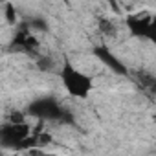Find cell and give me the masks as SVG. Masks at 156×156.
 <instances>
[{
    "label": "cell",
    "mask_w": 156,
    "mask_h": 156,
    "mask_svg": "<svg viewBox=\"0 0 156 156\" xmlns=\"http://www.w3.org/2000/svg\"><path fill=\"white\" fill-rule=\"evenodd\" d=\"M31 116H37L41 119H50V118H57L61 116V108L53 99H37L31 103V107L28 108Z\"/></svg>",
    "instance_id": "4"
},
{
    "label": "cell",
    "mask_w": 156,
    "mask_h": 156,
    "mask_svg": "<svg viewBox=\"0 0 156 156\" xmlns=\"http://www.w3.org/2000/svg\"><path fill=\"white\" fill-rule=\"evenodd\" d=\"M105 2H108V4H110V6H112L114 9H116V11L119 9V8H118V0H105Z\"/></svg>",
    "instance_id": "6"
},
{
    "label": "cell",
    "mask_w": 156,
    "mask_h": 156,
    "mask_svg": "<svg viewBox=\"0 0 156 156\" xmlns=\"http://www.w3.org/2000/svg\"><path fill=\"white\" fill-rule=\"evenodd\" d=\"M125 24H127V30L130 31L132 37L154 41L156 24H154V13L152 11H141V13L129 15L127 20H125Z\"/></svg>",
    "instance_id": "2"
},
{
    "label": "cell",
    "mask_w": 156,
    "mask_h": 156,
    "mask_svg": "<svg viewBox=\"0 0 156 156\" xmlns=\"http://www.w3.org/2000/svg\"><path fill=\"white\" fill-rule=\"evenodd\" d=\"M31 134L30 125H26L24 121H8L4 125H0V143L13 147L19 151L20 143Z\"/></svg>",
    "instance_id": "3"
},
{
    "label": "cell",
    "mask_w": 156,
    "mask_h": 156,
    "mask_svg": "<svg viewBox=\"0 0 156 156\" xmlns=\"http://www.w3.org/2000/svg\"><path fill=\"white\" fill-rule=\"evenodd\" d=\"M4 20L8 22V24H17V20H19V13H17V8L11 4V2H6V6H4Z\"/></svg>",
    "instance_id": "5"
},
{
    "label": "cell",
    "mask_w": 156,
    "mask_h": 156,
    "mask_svg": "<svg viewBox=\"0 0 156 156\" xmlns=\"http://www.w3.org/2000/svg\"><path fill=\"white\" fill-rule=\"evenodd\" d=\"M59 79L64 92L73 99H87L94 90V77L70 61L61 64Z\"/></svg>",
    "instance_id": "1"
}]
</instances>
